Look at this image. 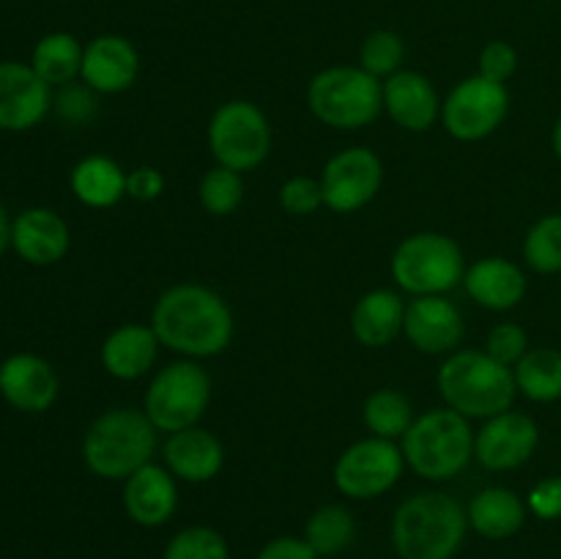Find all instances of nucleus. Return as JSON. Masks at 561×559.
Here are the masks:
<instances>
[{
  "label": "nucleus",
  "instance_id": "1",
  "mask_svg": "<svg viewBox=\"0 0 561 559\" xmlns=\"http://www.w3.org/2000/svg\"><path fill=\"white\" fill-rule=\"evenodd\" d=\"M159 345L184 360H208L222 354L233 340V312L217 290L181 283L164 290L151 312Z\"/></svg>",
  "mask_w": 561,
  "mask_h": 559
},
{
  "label": "nucleus",
  "instance_id": "2",
  "mask_svg": "<svg viewBox=\"0 0 561 559\" xmlns=\"http://www.w3.org/2000/svg\"><path fill=\"white\" fill-rule=\"evenodd\" d=\"M469 529L466 507L444 491L403 499L392 518V546L400 559H453Z\"/></svg>",
  "mask_w": 561,
  "mask_h": 559
},
{
  "label": "nucleus",
  "instance_id": "3",
  "mask_svg": "<svg viewBox=\"0 0 561 559\" xmlns=\"http://www.w3.org/2000/svg\"><path fill=\"white\" fill-rule=\"evenodd\" d=\"M436 384L444 403L466 420H491L513 409L518 398L513 367L474 349L453 351L438 367Z\"/></svg>",
  "mask_w": 561,
  "mask_h": 559
},
{
  "label": "nucleus",
  "instance_id": "4",
  "mask_svg": "<svg viewBox=\"0 0 561 559\" xmlns=\"http://www.w3.org/2000/svg\"><path fill=\"white\" fill-rule=\"evenodd\" d=\"M157 427L142 409H110L91 422L82 438V458L96 477L126 480L151 464L157 453Z\"/></svg>",
  "mask_w": 561,
  "mask_h": 559
},
{
  "label": "nucleus",
  "instance_id": "5",
  "mask_svg": "<svg viewBox=\"0 0 561 559\" xmlns=\"http://www.w3.org/2000/svg\"><path fill=\"white\" fill-rule=\"evenodd\" d=\"M405 466L422 480L444 482L458 477L474 458V431L449 406L422 411L400 438Z\"/></svg>",
  "mask_w": 561,
  "mask_h": 559
},
{
  "label": "nucleus",
  "instance_id": "6",
  "mask_svg": "<svg viewBox=\"0 0 561 559\" xmlns=\"http://www.w3.org/2000/svg\"><path fill=\"white\" fill-rule=\"evenodd\" d=\"M307 104L332 129H362L383 110V88L362 66H329L307 85Z\"/></svg>",
  "mask_w": 561,
  "mask_h": 559
},
{
  "label": "nucleus",
  "instance_id": "7",
  "mask_svg": "<svg viewBox=\"0 0 561 559\" xmlns=\"http://www.w3.org/2000/svg\"><path fill=\"white\" fill-rule=\"evenodd\" d=\"M463 250L453 236L436 230L409 236L392 255L394 283L411 296H444L463 283Z\"/></svg>",
  "mask_w": 561,
  "mask_h": 559
},
{
  "label": "nucleus",
  "instance_id": "8",
  "mask_svg": "<svg viewBox=\"0 0 561 559\" xmlns=\"http://www.w3.org/2000/svg\"><path fill=\"white\" fill-rule=\"evenodd\" d=\"M211 403V376L197 360H179L164 365L151 378L142 398V411L162 433L195 427Z\"/></svg>",
  "mask_w": 561,
  "mask_h": 559
},
{
  "label": "nucleus",
  "instance_id": "9",
  "mask_svg": "<svg viewBox=\"0 0 561 559\" xmlns=\"http://www.w3.org/2000/svg\"><path fill=\"white\" fill-rule=\"evenodd\" d=\"M208 151L222 168L250 173L272 153V126L263 110L247 99H230L208 121Z\"/></svg>",
  "mask_w": 561,
  "mask_h": 559
},
{
  "label": "nucleus",
  "instance_id": "10",
  "mask_svg": "<svg viewBox=\"0 0 561 559\" xmlns=\"http://www.w3.org/2000/svg\"><path fill=\"white\" fill-rule=\"evenodd\" d=\"M405 458L400 444L367 436L354 442L334 460V486L348 499H376L403 477Z\"/></svg>",
  "mask_w": 561,
  "mask_h": 559
},
{
  "label": "nucleus",
  "instance_id": "11",
  "mask_svg": "<svg viewBox=\"0 0 561 559\" xmlns=\"http://www.w3.org/2000/svg\"><path fill=\"white\" fill-rule=\"evenodd\" d=\"M510 110V93L502 82L471 75L460 80L442 102V124L455 140L477 142L502 126Z\"/></svg>",
  "mask_w": 561,
  "mask_h": 559
},
{
  "label": "nucleus",
  "instance_id": "12",
  "mask_svg": "<svg viewBox=\"0 0 561 559\" xmlns=\"http://www.w3.org/2000/svg\"><path fill=\"white\" fill-rule=\"evenodd\" d=\"M318 181L323 190V206L332 208L334 214H354L378 195L383 181V164L370 148H343L323 164Z\"/></svg>",
  "mask_w": 561,
  "mask_h": 559
},
{
  "label": "nucleus",
  "instance_id": "13",
  "mask_svg": "<svg viewBox=\"0 0 561 559\" xmlns=\"http://www.w3.org/2000/svg\"><path fill=\"white\" fill-rule=\"evenodd\" d=\"M540 427L524 411H502L474 433V458L488 471H513L535 455Z\"/></svg>",
  "mask_w": 561,
  "mask_h": 559
},
{
  "label": "nucleus",
  "instance_id": "14",
  "mask_svg": "<svg viewBox=\"0 0 561 559\" xmlns=\"http://www.w3.org/2000/svg\"><path fill=\"white\" fill-rule=\"evenodd\" d=\"M463 316L447 296H414L405 305L403 334L422 354H453L463 340Z\"/></svg>",
  "mask_w": 561,
  "mask_h": 559
},
{
  "label": "nucleus",
  "instance_id": "15",
  "mask_svg": "<svg viewBox=\"0 0 561 559\" xmlns=\"http://www.w3.org/2000/svg\"><path fill=\"white\" fill-rule=\"evenodd\" d=\"M53 96L33 66L5 60L0 64V129L25 132L47 115Z\"/></svg>",
  "mask_w": 561,
  "mask_h": 559
},
{
  "label": "nucleus",
  "instance_id": "16",
  "mask_svg": "<svg viewBox=\"0 0 561 559\" xmlns=\"http://www.w3.org/2000/svg\"><path fill=\"white\" fill-rule=\"evenodd\" d=\"M383 110L405 132H427L442 118V99L436 85L422 71L400 69L381 80Z\"/></svg>",
  "mask_w": 561,
  "mask_h": 559
},
{
  "label": "nucleus",
  "instance_id": "17",
  "mask_svg": "<svg viewBox=\"0 0 561 559\" xmlns=\"http://www.w3.org/2000/svg\"><path fill=\"white\" fill-rule=\"evenodd\" d=\"M140 75V53L118 33L96 36L82 53L80 80L96 93H124Z\"/></svg>",
  "mask_w": 561,
  "mask_h": 559
},
{
  "label": "nucleus",
  "instance_id": "18",
  "mask_svg": "<svg viewBox=\"0 0 561 559\" xmlns=\"http://www.w3.org/2000/svg\"><path fill=\"white\" fill-rule=\"evenodd\" d=\"M58 373L36 354H14L0 365V395L14 409L42 414L58 398Z\"/></svg>",
  "mask_w": 561,
  "mask_h": 559
},
{
  "label": "nucleus",
  "instance_id": "19",
  "mask_svg": "<svg viewBox=\"0 0 561 559\" xmlns=\"http://www.w3.org/2000/svg\"><path fill=\"white\" fill-rule=\"evenodd\" d=\"M179 507V486L168 466L146 464L124 480V510L137 526H162Z\"/></svg>",
  "mask_w": 561,
  "mask_h": 559
},
{
  "label": "nucleus",
  "instance_id": "20",
  "mask_svg": "<svg viewBox=\"0 0 561 559\" xmlns=\"http://www.w3.org/2000/svg\"><path fill=\"white\" fill-rule=\"evenodd\" d=\"M69 225L53 208H25L11 223V247L33 266H53L69 252Z\"/></svg>",
  "mask_w": 561,
  "mask_h": 559
},
{
  "label": "nucleus",
  "instance_id": "21",
  "mask_svg": "<svg viewBox=\"0 0 561 559\" xmlns=\"http://www.w3.org/2000/svg\"><path fill=\"white\" fill-rule=\"evenodd\" d=\"M162 464L175 480L208 482L222 471L225 447L206 427H186L164 438Z\"/></svg>",
  "mask_w": 561,
  "mask_h": 559
},
{
  "label": "nucleus",
  "instance_id": "22",
  "mask_svg": "<svg viewBox=\"0 0 561 559\" xmlns=\"http://www.w3.org/2000/svg\"><path fill=\"white\" fill-rule=\"evenodd\" d=\"M463 288L485 310L504 312L524 301L529 283L518 263H513L510 258L488 255L466 269Z\"/></svg>",
  "mask_w": 561,
  "mask_h": 559
},
{
  "label": "nucleus",
  "instance_id": "23",
  "mask_svg": "<svg viewBox=\"0 0 561 559\" xmlns=\"http://www.w3.org/2000/svg\"><path fill=\"white\" fill-rule=\"evenodd\" d=\"M159 338L146 323H124L113 329L102 343V367L118 381H135L153 367Z\"/></svg>",
  "mask_w": 561,
  "mask_h": 559
},
{
  "label": "nucleus",
  "instance_id": "24",
  "mask_svg": "<svg viewBox=\"0 0 561 559\" xmlns=\"http://www.w3.org/2000/svg\"><path fill=\"white\" fill-rule=\"evenodd\" d=\"M405 301L389 288L367 290L351 312V332L367 349H383L403 332Z\"/></svg>",
  "mask_w": 561,
  "mask_h": 559
},
{
  "label": "nucleus",
  "instance_id": "25",
  "mask_svg": "<svg viewBox=\"0 0 561 559\" xmlns=\"http://www.w3.org/2000/svg\"><path fill=\"white\" fill-rule=\"evenodd\" d=\"M526 513H529V507H526L524 499L502 486L482 488L480 493L471 497L469 507H466L469 526L488 540H507V537L518 535L526 524Z\"/></svg>",
  "mask_w": 561,
  "mask_h": 559
},
{
  "label": "nucleus",
  "instance_id": "26",
  "mask_svg": "<svg viewBox=\"0 0 561 559\" xmlns=\"http://www.w3.org/2000/svg\"><path fill=\"white\" fill-rule=\"evenodd\" d=\"M71 192L88 208H110L126 197V170L115 159L93 153L71 170Z\"/></svg>",
  "mask_w": 561,
  "mask_h": 559
},
{
  "label": "nucleus",
  "instance_id": "27",
  "mask_svg": "<svg viewBox=\"0 0 561 559\" xmlns=\"http://www.w3.org/2000/svg\"><path fill=\"white\" fill-rule=\"evenodd\" d=\"M513 376L524 398L535 403L561 400V351L548 349V345L529 349L513 367Z\"/></svg>",
  "mask_w": 561,
  "mask_h": 559
},
{
  "label": "nucleus",
  "instance_id": "28",
  "mask_svg": "<svg viewBox=\"0 0 561 559\" xmlns=\"http://www.w3.org/2000/svg\"><path fill=\"white\" fill-rule=\"evenodd\" d=\"M82 53L85 47L71 33H47L33 49L31 66L49 88L69 85L82 71Z\"/></svg>",
  "mask_w": 561,
  "mask_h": 559
},
{
  "label": "nucleus",
  "instance_id": "29",
  "mask_svg": "<svg viewBox=\"0 0 561 559\" xmlns=\"http://www.w3.org/2000/svg\"><path fill=\"white\" fill-rule=\"evenodd\" d=\"M414 420L416 414L411 400L392 387L376 389L373 395H367L365 406H362V422L367 431L378 438H389V442L403 438Z\"/></svg>",
  "mask_w": 561,
  "mask_h": 559
},
{
  "label": "nucleus",
  "instance_id": "30",
  "mask_svg": "<svg viewBox=\"0 0 561 559\" xmlns=\"http://www.w3.org/2000/svg\"><path fill=\"white\" fill-rule=\"evenodd\" d=\"M354 515L343 504H323L310 515L305 526V540L318 557H337L354 543Z\"/></svg>",
  "mask_w": 561,
  "mask_h": 559
},
{
  "label": "nucleus",
  "instance_id": "31",
  "mask_svg": "<svg viewBox=\"0 0 561 559\" xmlns=\"http://www.w3.org/2000/svg\"><path fill=\"white\" fill-rule=\"evenodd\" d=\"M524 261L537 274L561 272V214H546L524 239Z\"/></svg>",
  "mask_w": 561,
  "mask_h": 559
},
{
  "label": "nucleus",
  "instance_id": "32",
  "mask_svg": "<svg viewBox=\"0 0 561 559\" xmlns=\"http://www.w3.org/2000/svg\"><path fill=\"white\" fill-rule=\"evenodd\" d=\"M197 197H201L203 212L211 217H228L244 201V179L236 170L214 164L197 186Z\"/></svg>",
  "mask_w": 561,
  "mask_h": 559
},
{
  "label": "nucleus",
  "instance_id": "33",
  "mask_svg": "<svg viewBox=\"0 0 561 559\" xmlns=\"http://www.w3.org/2000/svg\"><path fill=\"white\" fill-rule=\"evenodd\" d=\"M405 60V42L400 38V33L387 31V27H378V31L367 33L365 42L359 47V66L365 71H370L378 80H387L394 71L403 69Z\"/></svg>",
  "mask_w": 561,
  "mask_h": 559
},
{
  "label": "nucleus",
  "instance_id": "34",
  "mask_svg": "<svg viewBox=\"0 0 561 559\" xmlns=\"http://www.w3.org/2000/svg\"><path fill=\"white\" fill-rule=\"evenodd\" d=\"M162 559H230L228 540L211 526H186L170 537Z\"/></svg>",
  "mask_w": 561,
  "mask_h": 559
},
{
  "label": "nucleus",
  "instance_id": "35",
  "mask_svg": "<svg viewBox=\"0 0 561 559\" xmlns=\"http://www.w3.org/2000/svg\"><path fill=\"white\" fill-rule=\"evenodd\" d=\"M279 206L290 214V217H310L323 206V190L321 181L310 179V175H294L279 186Z\"/></svg>",
  "mask_w": 561,
  "mask_h": 559
},
{
  "label": "nucleus",
  "instance_id": "36",
  "mask_svg": "<svg viewBox=\"0 0 561 559\" xmlns=\"http://www.w3.org/2000/svg\"><path fill=\"white\" fill-rule=\"evenodd\" d=\"M529 351V334L518 323H496V327L488 332L485 340V354L493 356L502 365L515 367L520 362V356Z\"/></svg>",
  "mask_w": 561,
  "mask_h": 559
},
{
  "label": "nucleus",
  "instance_id": "37",
  "mask_svg": "<svg viewBox=\"0 0 561 559\" xmlns=\"http://www.w3.org/2000/svg\"><path fill=\"white\" fill-rule=\"evenodd\" d=\"M518 49L510 42H504V38H496V42H488L485 47H482L480 60H477V75H482L485 80L502 82L504 85V82L518 71Z\"/></svg>",
  "mask_w": 561,
  "mask_h": 559
},
{
  "label": "nucleus",
  "instance_id": "38",
  "mask_svg": "<svg viewBox=\"0 0 561 559\" xmlns=\"http://www.w3.org/2000/svg\"><path fill=\"white\" fill-rule=\"evenodd\" d=\"M96 91L82 82V85H64L60 96L55 99V110H58L60 118L71 121V124H82V121H91L96 115Z\"/></svg>",
  "mask_w": 561,
  "mask_h": 559
},
{
  "label": "nucleus",
  "instance_id": "39",
  "mask_svg": "<svg viewBox=\"0 0 561 559\" xmlns=\"http://www.w3.org/2000/svg\"><path fill=\"white\" fill-rule=\"evenodd\" d=\"M526 507L540 521L561 518V475L546 477V480L537 482L529 491V497H526Z\"/></svg>",
  "mask_w": 561,
  "mask_h": 559
},
{
  "label": "nucleus",
  "instance_id": "40",
  "mask_svg": "<svg viewBox=\"0 0 561 559\" xmlns=\"http://www.w3.org/2000/svg\"><path fill=\"white\" fill-rule=\"evenodd\" d=\"M162 192H164L162 170L140 164V168H135L126 173V195H129L131 201L151 203V201H157Z\"/></svg>",
  "mask_w": 561,
  "mask_h": 559
},
{
  "label": "nucleus",
  "instance_id": "41",
  "mask_svg": "<svg viewBox=\"0 0 561 559\" xmlns=\"http://www.w3.org/2000/svg\"><path fill=\"white\" fill-rule=\"evenodd\" d=\"M255 559H321V557L312 551L310 543H307L305 537L285 535V537H274V540H268Z\"/></svg>",
  "mask_w": 561,
  "mask_h": 559
},
{
  "label": "nucleus",
  "instance_id": "42",
  "mask_svg": "<svg viewBox=\"0 0 561 559\" xmlns=\"http://www.w3.org/2000/svg\"><path fill=\"white\" fill-rule=\"evenodd\" d=\"M11 244V223H9V214L5 208L0 206V252Z\"/></svg>",
  "mask_w": 561,
  "mask_h": 559
},
{
  "label": "nucleus",
  "instance_id": "43",
  "mask_svg": "<svg viewBox=\"0 0 561 559\" xmlns=\"http://www.w3.org/2000/svg\"><path fill=\"white\" fill-rule=\"evenodd\" d=\"M551 146H553V153H557V159L561 162V115L557 121V126H553V135H551Z\"/></svg>",
  "mask_w": 561,
  "mask_h": 559
}]
</instances>
